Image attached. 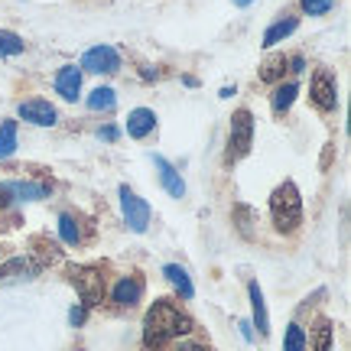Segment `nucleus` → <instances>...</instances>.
Listing matches in <instances>:
<instances>
[{"instance_id":"1","label":"nucleus","mask_w":351,"mask_h":351,"mask_svg":"<svg viewBox=\"0 0 351 351\" xmlns=\"http://www.w3.org/2000/svg\"><path fill=\"white\" fill-rule=\"evenodd\" d=\"M186 332H192V319L173 300H156L150 313L143 315V345L153 351H160L169 339H179Z\"/></svg>"},{"instance_id":"2","label":"nucleus","mask_w":351,"mask_h":351,"mask_svg":"<svg viewBox=\"0 0 351 351\" xmlns=\"http://www.w3.org/2000/svg\"><path fill=\"white\" fill-rule=\"evenodd\" d=\"M270 215H274V225L280 231H296L302 225V195L296 189V182H283V186L274 189Z\"/></svg>"},{"instance_id":"3","label":"nucleus","mask_w":351,"mask_h":351,"mask_svg":"<svg viewBox=\"0 0 351 351\" xmlns=\"http://www.w3.org/2000/svg\"><path fill=\"white\" fill-rule=\"evenodd\" d=\"M69 283L78 289V296H82V306H85V309L98 306V302L104 300V293H108V276H104V267L75 263V267H69Z\"/></svg>"},{"instance_id":"4","label":"nucleus","mask_w":351,"mask_h":351,"mask_svg":"<svg viewBox=\"0 0 351 351\" xmlns=\"http://www.w3.org/2000/svg\"><path fill=\"white\" fill-rule=\"evenodd\" d=\"M254 143V114L247 108H238L231 117V130H228V160H241L251 153Z\"/></svg>"},{"instance_id":"5","label":"nucleus","mask_w":351,"mask_h":351,"mask_svg":"<svg viewBox=\"0 0 351 351\" xmlns=\"http://www.w3.org/2000/svg\"><path fill=\"white\" fill-rule=\"evenodd\" d=\"M121 212H124V221L130 231H137V234H143L147 228H150V205H147V199H140L134 189L121 186Z\"/></svg>"},{"instance_id":"6","label":"nucleus","mask_w":351,"mask_h":351,"mask_svg":"<svg viewBox=\"0 0 351 351\" xmlns=\"http://www.w3.org/2000/svg\"><path fill=\"white\" fill-rule=\"evenodd\" d=\"M309 101H313L319 111H335L339 108V85H335V78L328 75L326 69H319L313 75V85H309Z\"/></svg>"},{"instance_id":"7","label":"nucleus","mask_w":351,"mask_h":351,"mask_svg":"<svg viewBox=\"0 0 351 351\" xmlns=\"http://www.w3.org/2000/svg\"><path fill=\"white\" fill-rule=\"evenodd\" d=\"M121 69V56L114 46H95L82 56V72H95V75H114Z\"/></svg>"},{"instance_id":"8","label":"nucleus","mask_w":351,"mask_h":351,"mask_svg":"<svg viewBox=\"0 0 351 351\" xmlns=\"http://www.w3.org/2000/svg\"><path fill=\"white\" fill-rule=\"evenodd\" d=\"M16 114L23 117L26 124H36V127H56L59 124V111L52 108L49 101L43 98H29V101H20Z\"/></svg>"},{"instance_id":"9","label":"nucleus","mask_w":351,"mask_h":351,"mask_svg":"<svg viewBox=\"0 0 351 351\" xmlns=\"http://www.w3.org/2000/svg\"><path fill=\"white\" fill-rule=\"evenodd\" d=\"M111 300L114 306H137L140 300H143V276L140 274H130V276H121L117 283H114L111 289Z\"/></svg>"},{"instance_id":"10","label":"nucleus","mask_w":351,"mask_h":351,"mask_svg":"<svg viewBox=\"0 0 351 351\" xmlns=\"http://www.w3.org/2000/svg\"><path fill=\"white\" fill-rule=\"evenodd\" d=\"M56 95L62 101H78L82 98V69L75 65H62L56 72Z\"/></svg>"},{"instance_id":"11","label":"nucleus","mask_w":351,"mask_h":351,"mask_svg":"<svg viewBox=\"0 0 351 351\" xmlns=\"http://www.w3.org/2000/svg\"><path fill=\"white\" fill-rule=\"evenodd\" d=\"M153 130H156V114L150 108H134V111L127 114V134L134 140L150 137Z\"/></svg>"},{"instance_id":"12","label":"nucleus","mask_w":351,"mask_h":351,"mask_svg":"<svg viewBox=\"0 0 351 351\" xmlns=\"http://www.w3.org/2000/svg\"><path fill=\"white\" fill-rule=\"evenodd\" d=\"M153 166L160 169V182H163L166 192H169L173 199H182V195H186V182H182L179 169H176L169 160H163V156H153Z\"/></svg>"},{"instance_id":"13","label":"nucleus","mask_w":351,"mask_h":351,"mask_svg":"<svg viewBox=\"0 0 351 351\" xmlns=\"http://www.w3.org/2000/svg\"><path fill=\"white\" fill-rule=\"evenodd\" d=\"M3 186L13 195V202H39V199H49L52 192L49 182H3Z\"/></svg>"},{"instance_id":"14","label":"nucleus","mask_w":351,"mask_h":351,"mask_svg":"<svg viewBox=\"0 0 351 351\" xmlns=\"http://www.w3.org/2000/svg\"><path fill=\"white\" fill-rule=\"evenodd\" d=\"M36 274L33 270V263L26 261V257H13V261L0 263V287H10V283H23L29 276Z\"/></svg>"},{"instance_id":"15","label":"nucleus","mask_w":351,"mask_h":351,"mask_svg":"<svg viewBox=\"0 0 351 351\" xmlns=\"http://www.w3.org/2000/svg\"><path fill=\"white\" fill-rule=\"evenodd\" d=\"M296 95H300V85H296V82H276L274 95H270V108H274V114H287L289 108H293Z\"/></svg>"},{"instance_id":"16","label":"nucleus","mask_w":351,"mask_h":351,"mask_svg":"<svg viewBox=\"0 0 351 351\" xmlns=\"http://www.w3.org/2000/svg\"><path fill=\"white\" fill-rule=\"evenodd\" d=\"M33 270H43V267H49V263H56L59 257H62V251H59V244L49 238H33Z\"/></svg>"},{"instance_id":"17","label":"nucleus","mask_w":351,"mask_h":351,"mask_svg":"<svg viewBox=\"0 0 351 351\" xmlns=\"http://www.w3.org/2000/svg\"><path fill=\"white\" fill-rule=\"evenodd\" d=\"M163 276L169 280V283H173L176 293H179L182 300H192V296H195V287H192V280H189L186 267H179V263H166V267H163Z\"/></svg>"},{"instance_id":"18","label":"nucleus","mask_w":351,"mask_h":351,"mask_svg":"<svg viewBox=\"0 0 351 351\" xmlns=\"http://www.w3.org/2000/svg\"><path fill=\"white\" fill-rule=\"evenodd\" d=\"M247 296H251V313H254V326L261 335H270V319H267V302H263V293L257 283L247 287Z\"/></svg>"},{"instance_id":"19","label":"nucleus","mask_w":351,"mask_h":351,"mask_svg":"<svg viewBox=\"0 0 351 351\" xmlns=\"http://www.w3.org/2000/svg\"><path fill=\"white\" fill-rule=\"evenodd\" d=\"M296 26H300V20H296V16H283V20H276V23L263 33V46L270 49V46H276V43H283L287 36H293V33H296Z\"/></svg>"},{"instance_id":"20","label":"nucleus","mask_w":351,"mask_h":351,"mask_svg":"<svg viewBox=\"0 0 351 351\" xmlns=\"http://www.w3.org/2000/svg\"><path fill=\"white\" fill-rule=\"evenodd\" d=\"M59 238L65 241V244H82L85 241V234H82V225H78V218L72 212H62L59 215Z\"/></svg>"},{"instance_id":"21","label":"nucleus","mask_w":351,"mask_h":351,"mask_svg":"<svg viewBox=\"0 0 351 351\" xmlns=\"http://www.w3.org/2000/svg\"><path fill=\"white\" fill-rule=\"evenodd\" d=\"M114 104H117V95H114V88H95L91 95H88V111H114Z\"/></svg>"},{"instance_id":"22","label":"nucleus","mask_w":351,"mask_h":351,"mask_svg":"<svg viewBox=\"0 0 351 351\" xmlns=\"http://www.w3.org/2000/svg\"><path fill=\"white\" fill-rule=\"evenodd\" d=\"M283 72H287V56H274V59H267V62L261 65V82L276 85V82L283 78Z\"/></svg>"},{"instance_id":"23","label":"nucleus","mask_w":351,"mask_h":351,"mask_svg":"<svg viewBox=\"0 0 351 351\" xmlns=\"http://www.w3.org/2000/svg\"><path fill=\"white\" fill-rule=\"evenodd\" d=\"M16 150V121H3L0 124V160L13 156Z\"/></svg>"},{"instance_id":"24","label":"nucleus","mask_w":351,"mask_h":351,"mask_svg":"<svg viewBox=\"0 0 351 351\" xmlns=\"http://www.w3.org/2000/svg\"><path fill=\"white\" fill-rule=\"evenodd\" d=\"M313 351H332V322L319 319L313 328Z\"/></svg>"},{"instance_id":"25","label":"nucleus","mask_w":351,"mask_h":351,"mask_svg":"<svg viewBox=\"0 0 351 351\" xmlns=\"http://www.w3.org/2000/svg\"><path fill=\"white\" fill-rule=\"evenodd\" d=\"M309 348V335L302 332V326H293L287 328V335H283V351H306Z\"/></svg>"},{"instance_id":"26","label":"nucleus","mask_w":351,"mask_h":351,"mask_svg":"<svg viewBox=\"0 0 351 351\" xmlns=\"http://www.w3.org/2000/svg\"><path fill=\"white\" fill-rule=\"evenodd\" d=\"M26 49L23 36H16L10 29H0V56H20Z\"/></svg>"},{"instance_id":"27","label":"nucleus","mask_w":351,"mask_h":351,"mask_svg":"<svg viewBox=\"0 0 351 351\" xmlns=\"http://www.w3.org/2000/svg\"><path fill=\"white\" fill-rule=\"evenodd\" d=\"M234 221H238L241 234H244V238H251V234H254L251 225H257V212H254V208H247V205H238V208H234Z\"/></svg>"},{"instance_id":"28","label":"nucleus","mask_w":351,"mask_h":351,"mask_svg":"<svg viewBox=\"0 0 351 351\" xmlns=\"http://www.w3.org/2000/svg\"><path fill=\"white\" fill-rule=\"evenodd\" d=\"M300 7L309 13V16H326V13L335 7V0H300Z\"/></svg>"},{"instance_id":"29","label":"nucleus","mask_w":351,"mask_h":351,"mask_svg":"<svg viewBox=\"0 0 351 351\" xmlns=\"http://www.w3.org/2000/svg\"><path fill=\"white\" fill-rule=\"evenodd\" d=\"M69 322H72V326H82V322H85V306H72V313H69Z\"/></svg>"},{"instance_id":"30","label":"nucleus","mask_w":351,"mask_h":351,"mask_svg":"<svg viewBox=\"0 0 351 351\" xmlns=\"http://www.w3.org/2000/svg\"><path fill=\"white\" fill-rule=\"evenodd\" d=\"M287 65H293L289 72H296V75H302V72H306V59H302V56H293V59H287Z\"/></svg>"},{"instance_id":"31","label":"nucleus","mask_w":351,"mask_h":351,"mask_svg":"<svg viewBox=\"0 0 351 351\" xmlns=\"http://www.w3.org/2000/svg\"><path fill=\"white\" fill-rule=\"evenodd\" d=\"M101 137H104V140H117V137H121V130L108 124V127H101Z\"/></svg>"},{"instance_id":"32","label":"nucleus","mask_w":351,"mask_h":351,"mask_svg":"<svg viewBox=\"0 0 351 351\" xmlns=\"http://www.w3.org/2000/svg\"><path fill=\"white\" fill-rule=\"evenodd\" d=\"M179 351H208L205 345H199V341H182L179 345Z\"/></svg>"},{"instance_id":"33","label":"nucleus","mask_w":351,"mask_h":351,"mask_svg":"<svg viewBox=\"0 0 351 351\" xmlns=\"http://www.w3.org/2000/svg\"><path fill=\"white\" fill-rule=\"evenodd\" d=\"M140 75H143V78H147V82H150V78H160V72H156L153 65H143V72H140Z\"/></svg>"},{"instance_id":"34","label":"nucleus","mask_w":351,"mask_h":351,"mask_svg":"<svg viewBox=\"0 0 351 351\" xmlns=\"http://www.w3.org/2000/svg\"><path fill=\"white\" fill-rule=\"evenodd\" d=\"M241 332H244V339H247V341L254 339V332H251V326H247V322H241Z\"/></svg>"},{"instance_id":"35","label":"nucleus","mask_w":351,"mask_h":351,"mask_svg":"<svg viewBox=\"0 0 351 351\" xmlns=\"http://www.w3.org/2000/svg\"><path fill=\"white\" fill-rule=\"evenodd\" d=\"M231 3H234V7H251L254 0H231Z\"/></svg>"}]
</instances>
